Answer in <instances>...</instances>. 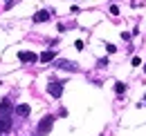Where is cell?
<instances>
[{"label": "cell", "instance_id": "cell-11", "mask_svg": "<svg viewBox=\"0 0 146 136\" xmlns=\"http://www.w3.org/2000/svg\"><path fill=\"white\" fill-rule=\"evenodd\" d=\"M139 65H142V58L135 56V58H133V67H139Z\"/></svg>", "mask_w": 146, "mask_h": 136}, {"label": "cell", "instance_id": "cell-8", "mask_svg": "<svg viewBox=\"0 0 146 136\" xmlns=\"http://www.w3.org/2000/svg\"><path fill=\"white\" fill-rule=\"evenodd\" d=\"M50 20V11H38L34 16V22H47Z\"/></svg>", "mask_w": 146, "mask_h": 136}, {"label": "cell", "instance_id": "cell-6", "mask_svg": "<svg viewBox=\"0 0 146 136\" xmlns=\"http://www.w3.org/2000/svg\"><path fill=\"white\" fill-rule=\"evenodd\" d=\"M54 58H56V51L54 49H47V51L40 54V63H52Z\"/></svg>", "mask_w": 146, "mask_h": 136}, {"label": "cell", "instance_id": "cell-1", "mask_svg": "<svg viewBox=\"0 0 146 136\" xmlns=\"http://www.w3.org/2000/svg\"><path fill=\"white\" fill-rule=\"evenodd\" d=\"M52 125H54V116H45V118H40L38 123V134H50V129H52Z\"/></svg>", "mask_w": 146, "mask_h": 136}, {"label": "cell", "instance_id": "cell-10", "mask_svg": "<svg viewBox=\"0 0 146 136\" xmlns=\"http://www.w3.org/2000/svg\"><path fill=\"white\" fill-rule=\"evenodd\" d=\"M115 92H117V94H124V92H126V85H124V83H115Z\"/></svg>", "mask_w": 146, "mask_h": 136}, {"label": "cell", "instance_id": "cell-4", "mask_svg": "<svg viewBox=\"0 0 146 136\" xmlns=\"http://www.w3.org/2000/svg\"><path fill=\"white\" fill-rule=\"evenodd\" d=\"M11 107H14V105H11L9 98H2V103H0V114H2V116H7V114L11 112Z\"/></svg>", "mask_w": 146, "mask_h": 136}, {"label": "cell", "instance_id": "cell-5", "mask_svg": "<svg viewBox=\"0 0 146 136\" xmlns=\"http://www.w3.org/2000/svg\"><path fill=\"white\" fill-rule=\"evenodd\" d=\"M9 129H11V120L7 116H0V134H7Z\"/></svg>", "mask_w": 146, "mask_h": 136}, {"label": "cell", "instance_id": "cell-3", "mask_svg": "<svg viewBox=\"0 0 146 136\" xmlns=\"http://www.w3.org/2000/svg\"><path fill=\"white\" fill-rule=\"evenodd\" d=\"M18 58L23 60V63H36L38 60V56L32 54V51H18Z\"/></svg>", "mask_w": 146, "mask_h": 136}, {"label": "cell", "instance_id": "cell-13", "mask_svg": "<svg viewBox=\"0 0 146 136\" xmlns=\"http://www.w3.org/2000/svg\"><path fill=\"white\" fill-rule=\"evenodd\" d=\"M74 47H76V49L81 51V49H83V47H86V45H83V40H76V42H74Z\"/></svg>", "mask_w": 146, "mask_h": 136}, {"label": "cell", "instance_id": "cell-7", "mask_svg": "<svg viewBox=\"0 0 146 136\" xmlns=\"http://www.w3.org/2000/svg\"><path fill=\"white\" fill-rule=\"evenodd\" d=\"M58 69H65V71H76V65L70 63V60H61L58 63Z\"/></svg>", "mask_w": 146, "mask_h": 136}, {"label": "cell", "instance_id": "cell-12", "mask_svg": "<svg viewBox=\"0 0 146 136\" xmlns=\"http://www.w3.org/2000/svg\"><path fill=\"white\" fill-rule=\"evenodd\" d=\"M106 51H108V54H115V51H117V47H115V45H106Z\"/></svg>", "mask_w": 146, "mask_h": 136}, {"label": "cell", "instance_id": "cell-2", "mask_svg": "<svg viewBox=\"0 0 146 136\" xmlns=\"http://www.w3.org/2000/svg\"><path fill=\"white\" fill-rule=\"evenodd\" d=\"M47 92H50V96H54V98H61L63 96V83H50L47 85Z\"/></svg>", "mask_w": 146, "mask_h": 136}, {"label": "cell", "instance_id": "cell-14", "mask_svg": "<svg viewBox=\"0 0 146 136\" xmlns=\"http://www.w3.org/2000/svg\"><path fill=\"white\" fill-rule=\"evenodd\" d=\"M144 105H146V96H144Z\"/></svg>", "mask_w": 146, "mask_h": 136}, {"label": "cell", "instance_id": "cell-9", "mask_svg": "<svg viewBox=\"0 0 146 136\" xmlns=\"http://www.w3.org/2000/svg\"><path fill=\"white\" fill-rule=\"evenodd\" d=\"M29 112H32V109H29V105H25V103L16 107V114H18V116H29Z\"/></svg>", "mask_w": 146, "mask_h": 136}, {"label": "cell", "instance_id": "cell-15", "mask_svg": "<svg viewBox=\"0 0 146 136\" xmlns=\"http://www.w3.org/2000/svg\"><path fill=\"white\" fill-rule=\"evenodd\" d=\"M144 71H146V67H144Z\"/></svg>", "mask_w": 146, "mask_h": 136}]
</instances>
